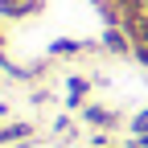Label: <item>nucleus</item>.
Wrapping results in <instances>:
<instances>
[{
    "mask_svg": "<svg viewBox=\"0 0 148 148\" xmlns=\"http://www.w3.org/2000/svg\"><path fill=\"white\" fill-rule=\"evenodd\" d=\"M99 45L107 49V53H136V45H132V37H127V29H119V25H107L103 29V37H99Z\"/></svg>",
    "mask_w": 148,
    "mask_h": 148,
    "instance_id": "f257e3e1",
    "label": "nucleus"
},
{
    "mask_svg": "<svg viewBox=\"0 0 148 148\" xmlns=\"http://www.w3.org/2000/svg\"><path fill=\"white\" fill-rule=\"evenodd\" d=\"M45 0H0V16H12V21H21V16H33L41 12Z\"/></svg>",
    "mask_w": 148,
    "mask_h": 148,
    "instance_id": "f03ea898",
    "label": "nucleus"
},
{
    "mask_svg": "<svg viewBox=\"0 0 148 148\" xmlns=\"http://www.w3.org/2000/svg\"><path fill=\"white\" fill-rule=\"evenodd\" d=\"M90 95V82L86 78H66V107H82Z\"/></svg>",
    "mask_w": 148,
    "mask_h": 148,
    "instance_id": "7ed1b4c3",
    "label": "nucleus"
},
{
    "mask_svg": "<svg viewBox=\"0 0 148 148\" xmlns=\"http://www.w3.org/2000/svg\"><path fill=\"white\" fill-rule=\"evenodd\" d=\"M82 119L90 127H111V123H115V115H111L107 107H82Z\"/></svg>",
    "mask_w": 148,
    "mask_h": 148,
    "instance_id": "20e7f679",
    "label": "nucleus"
},
{
    "mask_svg": "<svg viewBox=\"0 0 148 148\" xmlns=\"http://www.w3.org/2000/svg\"><path fill=\"white\" fill-rule=\"evenodd\" d=\"M78 49H82V41H70V37H62V41H53V45H49L53 58H66V53H78Z\"/></svg>",
    "mask_w": 148,
    "mask_h": 148,
    "instance_id": "39448f33",
    "label": "nucleus"
},
{
    "mask_svg": "<svg viewBox=\"0 0 148 148\" xmlns=\"http://www.w3.org/2000/svg\"><path fill=\"white\" fill-rule=\"evenodd\" d=\"M136 62H140V66H148V53H136Z\"/></svg>",
    "mask_w": 148,
    "mask_h": 148,
    "instance_id": "423d86ee",
    "label": "nucleus"
},
{
    "mask_svg": "<svg viewBox=\"0 0 148 148\" xmlns=\"http://www.w3.org/2000/svg\"><path fill=\"white\" fill-rule=\"evenodd\" d=\"M144 12H148V0H144Z\"/></svg>",
    "mask_w": 148,
    "mask_h": 148,
    "instance_id": "0eeeda50",
    "label": "nucleus"
},
{
    "mask_svg": "<svg viewBox=\"0 0 148 148\" xmlns=\"http://www.w3.org/2000/svg\"><path fill=\"white\" fill-rule=\"evenodd\" d=\"M0 41H4V33H0Z\"/></svg>",
    "mask_w": 148,
    "mask_h": 148,
    "instance_id": "6e6552de",
    "label": "nucleus"
}]
</instances>
